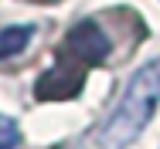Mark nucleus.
<instances>
[{
    "label": "nucleus",
    "instance_id": "obj_1",
    "mask_svg": "<svg viewBox=\"0 0 160 149\" xmlns=\"http://www.w3.org/2000/svg\"><path fill=\"white\" fill-rule=\"evenodd\" d=\"M160 102V58L140 64L126 81V91L119 98V105L112 109V115L99 125L96 146L99 149H126L133 139L147 129V122L153 119Z\"/></svg>",
    "mask_w": 160,
    "mask_h": 149
},
{
    "label": "nucleus",
    "instance_id": "obj_2",
    "mask_svg": "<svg viewBox=\"0 0 160 149\" xmlns=\"http://www.w3.org/2000/svg\"><path fill=\"white\" fill-rule=\"evenodd\" d=\"M106 54H109V37H106V30L99 27L96 21H78L62 41V58L75 61L82 68L102 64Z\"/></svg>",
    "mask_w": 160,
    "mask_h": 149
},
{
    "label": "nucleus",
    "instance_id": "obj_3",
    "mask_svg": "<svg viewBox=\"0 0 160 149\" xmlns=\"http://www.w3.org/2000/svg\"><path fill=\"white\" fill-rule=\"evenodd\" d=\"M82 81H85V68L75 64V61H68V58H62L58 68H51V71H44L38 78L34 95H38V102H65V98H72V95L82 91Z\"/></svg>",
    "mask_w": 160,
    "mask_h": 149
},
{
    "label": "nucleus",
    "instance_id": "obj_4",
    "mask_svg": "<svg viewBox=\"0 0 160 149\" xmlns=\"http://www.w3.org/2000/svg\"><path fill=\"white\" fill-rule=\"evenodd\" d=\"M31 34H34V27H28V24L3 27V30H0V58H14V54H21V51L28 48Z\"/></svg>",
    "mask_w": 160,
    "mask_h": 149
},
{
    "label": "nucleus",
    "instance_id": "obj_5",
    "mask_svg": "<svg viewBox=\"0 0 160 149\" xmlns=\"http://www.w3.org/2000/svg\"><path fill=\"white\" fill-rule=\"evenodd\" d=\"M21 142V129H17V122L7 119V115H0V149H14Z\"/></svg>",
    "mask_w": 160,
    "mask_h": 149
},
{
    "label": "nucleus",
    "instance_id": "obj_6",
    "mask_svg": "<svg viewBox=\"0 0 160 149\" xmlns=\"http://www.w3.org/2000/svg\"><path fill=\"white\" fill-rule=\"evenodd\" d=\"M38 3H55V0H38Z\"/></svg>",
    "mask_w": 160,
    "mask_h": 149
}]
</instances>
